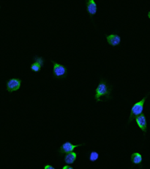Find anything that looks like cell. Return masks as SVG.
Instances as JSON below:
<instances>
[{
    "label": "cell",
    "mask_w": 150,
    "mask_h": 169,
    "mask_svg": "<svg viewBox=\"0 0 150 169\" xmlns=\"http://www.w3.org/2000/svg\"><path fill=\"white\" fill-rule=\"evenodd\" d=\"M111 90H112V87L108 85V83L105 81L101 80L95 90V98L97 102L101 101V97H104L106 99L110 98Z\"/></svg>",
    "instance_id": "6da1fadb"
},
{
    "label": "cell",
    "mask_w": 150,
    "mask_h": 169,
    "mask_svg": "<svg viewBox=\"0 0 150 169\" xmlns=\"http://www.w3.org/2000/svg\"><path fill=\"white\" fill-rule=\"evenodd\" d=\"M147 98L146 96L144 97L141 101H138L137 102L136 104H134V106L131 108V114H130V117H129V120H128V123H131L134 119H136L137 117H139L140 115L143 114V104L144 102H145L146 99Z\"/></svg>",
    "instance_id": "7a4b0ae2"
},
{
    "label": "cell",
    "mask_w": 150,
    "mask_h": 169,
    "mask_svg": "<svg viewBox=\"0 0 150 169\" xmlns=\"http://www.w3.org/2000/svg\"><path fill=\"white\" fill-rule=\"evenodd\" d=\"M53 64V76L56 78H63L66 76L68 70L66 67L63 65L51 61Z\"/></svg>",
    "instance_id": "3957f363"
},
{
    "label": "cell",
    "mask_w": 150,
    "mask_h": 169,
    "mask_svg": "<svg viewBox=\"0 0 150 169\" xmlns=\"http://www.w3.org/2000/svg\"><path fill=\"white\" fill-rule=\"evenodd\" d=\"M21 80L19 78H11L7 82V90L9 93H13L19 90L21 85Z\"/></svg>",
    "instance_id": "277c9868"
},
{
    "label": "cell",
    "mask_w": 150,
    "mask_h": 169,
    "mask_svg": "<svg viewBox=\"0 0 150 169\" xmlns=\"http://www.w3.org/2000/svg\"><path fill=\"white\" fill-rule=\"evenodd\" d=\"M80 146H82V144H78V145H73L71 142L69 141H67V142L64 143L61 147H60L59 152L61 154H67V153H71V152L74 150V148H76V147H80Z\"/></svg>",
    "instance_id": "5b68a950"
},
{
    "label": "cell",
    "mask_w": 150,
    "mask_h": 169,
    "mask_svg": "<svg viewBox=\"0 0 150 169\" xmlns=\"http://www.w3.org/2000/svg\"><path fill=\"white\" fill-rule=\"evenodd\" d=\"M34 61L35 62L31 65V69H32V71H35V72L40 71L43 65H44V59L42 57H35Z\"/></svg>",
    "instance_id": "8992f818"
},
{
    "label": "cell",
    "mask_w": 150,
    "mask_h": 169,
    "mask_svg": "<svg viewBox=\"0 0 150 169\" xmlns=\"http://www.w3.org/2000/svg\"><path fill=\"white\" fill-rule=\"evenodd\" d=\"M136 122L138 123V126L139 128L143 132V133L145 134L146 132V129H147V123H146V117L145 114H142L141 115H140L139 117H137L136 119Z\"/></svg>",
    "instance_id": "52a82bcc"
},
{
    "label": "cell",
    "mask_w": 150,
    "mask_h": 169,
    "mask_svg": "<svg viewBox=\"0 0 150 169\" xmlns=\"http://www.w3.org/2000/svg\"><path fill=\"white\" fill-rule=\"evenodd\" d=\"M106 38L108 44L110 45L113 46V47H116V46L119 45L121 42V38H120L119 35H116V34L106 35Z\"/></svg>",
    "instance_id": "ba28073f"
},
{
    "label": "cell",
    "mask_w": 150,
    "mask_h": 169,
    "mask_svg": "<svg viewBox=\"0 0 150 169\" xmlns=\"http://www.w3.org/2000/svg\"><path fill=\"white\" fill-rule=\"evenodd\" d=\"M86 9L89 14L92 16L95 15L97 12V5L94 0H88L86 1Z\"/></svg>",
    "instance_id": "9c48e42d"
},
{
    "label": "cell",
    "mask_w": 150,
    "mask_h": 169,
    "mask_svg": "<svg viewBox=\"0 0 150 169\" xmlns=\"http://www.w3.org/2000/svg\"><path fill=\"white\" fill-rule=\"evenodd\" d=\"M77 159V153L74 152L67 153L65 157V162L68 165H71L75 162Z\"/></svg>",
    "instance_id": "30bf717a"
},
{
    "label": "cell",
    "mask_w": 150,
    "mask_h": 169,
    "mask_svg": "<svg viewBox=\"0 0 150 169\" xmlns=\"http://www.w3.org/2000/svg\"><path fill=\"white\" fill-rule=\"evenodd\" d=\"M131 162L135 165H139L142 162L143 158L142 156L139 153H134L131 157Z\"/></svg>",
    "instance_id": "8fae6325"
},
{
    "label": "cell",
    "mask_w": 150,
    "mask_h": 169,
    "mask_svg": "<svg viewBox=\"0 0 150 169\" xmlns=\"http://www.w3.org/2000/svg\"><path fill=\"white\" fill-rule=\"evenodd\" d=\"M98 158H99V154L97 152L92 151V153H90L89 160L91 162H95L96 160H98Z\"/></svg>",
    "instance_id": "7c38bea8"
},
{
    "label": "cell",
    "mask_w": 150,
    "mask_h": 169,
    "mask_svg": "<svg viewBox=\"0 0 150 169\" xmlns=\"http://www.w3.org/2000/svg\"><path fill=\"white\" fill-rule=\"evenodd\" d=\"M44 169H55V168L50 165H47L44 166Z\"/></svg>",
    "instance_id": "4fadbf2b"
},
{
    "label": "cell",
    "mask_w": 150,
    "mask_h": 169,
    "mask_svg": "<svg viewBox=\"0 0 150 169\" xmlns=\"http://www.w3.org/2000/svg\"><path fill=\"white\" fill-rule=\"evenodd\" d=\"M62 169H74V168L70 165H65L62 168Z\"/></svg>",
    "instance_id": "5bb4252c"
},
{
    "label": "cell",
    "mask_w": 150,
    "mask_h": 169,
    "mask_svg": "<svg viewBox=\"0 0 150 169\" xmlns=\"http://www.w3.org/2000/svg\"><path fill=\"white\" fill-rule=\"evenodd\" d=\"M148 18H149V20H150V11L148 13Z\"/></svg>",
    "instance_id": "9a60e30c"
}]
</instances>
